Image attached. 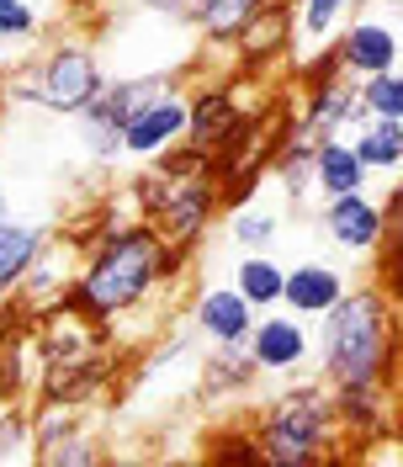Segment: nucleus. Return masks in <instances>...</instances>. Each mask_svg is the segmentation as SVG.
Here are the masks:
<instances>
[{
	"label": "nucleus",
	"mask_w": 403,
	"mask_h": 467,
	"mask_svg": "<svg viewBox=\"0 0 403 467\" xmlns=\"http://www.w3.org/2000/svg\"><path fill=\"white\" fill-rule=\"evenodd\" d=\"M175 244L160 239L154 223H128V229H107L90 250L80 282L69 287V308H80L86 319L107 324L128 308H139L149 297V287H160L175 271Z\"/></svg>",
	"instance_id": "f257e3e1"
},
{
	"label": "nucleus",
	"mask_w": 403,
	"mask_h": 467,
	"mask_svg": "<svg viewBox=\"0 0 403 467\" xmlns=\"http://www.w3.org/2000/svg\"><path fill=\"white\" fill-rule=\"evenodd\" d=\"M324 382L340 388H372L393 382L398 372V346H393V292L388 287H361L340 292L324 314Z\"/></svg>",
	"instance_id": "f03ea898"
},
{
	"label": "nucleus",
	"mask_w": 403,
	"mask_h": 467,
	"mask_svg": "<svg viewBox=\"0 0 403 467\" xmlns=\"http://www.w3.org/2000/svg\"><path fill=\"white\" fill-rule=\"evenodd\" d=\"M260 446V462L276 467H314L329 451V441L340 436L335 431V404L318 382H303V388H287L276 404L260 414V431H250Z\"/></svg>",
	"instance_id": "7ed1b4c3"
},
{
	"label": "nucleus",
	"mask_w": 403,
	"mask_h": 467,
	"mask_svg": "<svg viewBox=\"0 0 403 467\" xmlns=\"http://www.w3.org/2000/svg\"><path fill=\"white\" fill-rule=\"evenodd\" d=\"M96 90H101V58L90 54L86 43H58L27 80H16V101H32V107L75 117L90 107Z\"/></svg>",
	"instance_id": "20e7f679"
},
{
	"label": "nucleus",
	"mask_w": 403,
	"mask_h": 467,
	"mask_svg": "<svg viewBox=\"0 0 403 467\" xmlns=\"http://www.w3.org/2000/svg\"><path fill=\"white\" fill-rule=\"evenodd\" d=\"M388 229H393V202H377L367 192H340L324 207V234L340 250H356V255L377 250L388 239Z\"/></svg>",
	"instance_id": "39448f33"
},
{
	"label": "nucleus",
	"mask_w": 403,
	"mask_h": 467,
	"mask_svg": "<svg viewBox=\"0 0 403 467\" xmlns=\"http://www.w3.org/2000/svg\"><path fill=\"white\" fill-rule=\"evenodd\" d=\"M361 101H356V86H350L346 75L335 69V75H318L308 80V101H303V112L292 117L297 122V133L303 139H335V133H346L350 122H361Z\"/></svg>",
	"instance_id": "423d86ee"
},
{
	"label": "nucleus",
	"mask_w": 403,
	"mask_h": 467,
	"mask_svg": "<svg viewBox=\"0 0 403 467\" xmlns=\"http://www.w3.org/2000/svg\"><path fill=\"white\" fill-rule=\"evenodd\" d=\"M335 54H340V69L356 75V80L388 75V69H398V32L382 16H361V22L346 27V37L335 43Z\"/></svg>",
	"instance_id": "0eeeda50"
},
{
	"label": "nucleus",
	"mask_w": 403,
	"mask_h": 467,
	"mask_svg": "<svg viewBox=\"0 0 403 467\" xmlns=\"http://www.w3.org/2000/svg\"><path fill=\"white\" fill-rule=\"evenodd\" d=\"M308 329L297 314H271V319H255L250 335H244V350L255 356L260 372H297L308 361Z\"/></svg>",
	"instance_id": "6e6552de"
},
{
	"label": "nucleus",
	"mask_w": 403,
	"mask_h": 467,
	"mask_svg": "<svg viewBox=\"0 0 403 467\" xmlns=\"http://www.w3.org/2000/svg\"><path fill=\"white\" fill-rule=\"evenodd\" d=\"M181 133H186V96L165 90L160 101H149L144 112H133L122 122V154H139V160L165 154Z\"/></svg>",
	"instance_id": "1a4fd4ad"
},
{
	"label": "nucleus",
	"mask_w": 403,
	"mask_h": 467,
	"mask_svg": "<svg viewBox=\"0 0 403 467\" xmlns=\"http://www.w3.org/2000/svg\"><path fill=\"white\" fill-rule=\"evenodd\" d=\"M340 292H346V271L329 261H303L282 271V308L297 319H318Z\"/></svg>",
	"instance_id": "9d476101"
},
{
	"label": "nucleus",
	"mask_w": 403,
	"mask_h": 467,
	"mask_svg": "<svg viewBox=\"0 0 403 467\" xmlns=\"http://www.w3.org/2000/svg\"><path fill=\"white\" fill-rule=\"evenodd\" d=\"M165 90H175L170 75H139V80H117V86H101L90 96L86 112H75L80 122H107V128H122L133 112H144L149 101H160Z\"/></svg>",
	"instance_id": "9b49d317"
},
{
	"label": "nucleus",
	"mask_w": 403,
	"mask_h": 467,
	"mask_svg": "<svg viewBox=\"0 0 403 467\" xmlns=\"http://www.w3.org/2000/svg\"><path fill=\"white\" fill-rule=\"evenodd\" d=\"M250 324H255V308L239 297V287H207L197 297V329L202 335H212L218 346H244V335H250Z\"/></svg>",
	"instance_id": "f8f14e48"
},
{
	"label": "nucleus",
	"mask_w": 403,
	"mask_h": 467,
	"mask_svg": "<svg viewBox=\"0 0 403 467\" xmlns=\"http://www.w3.org/2000/svg\"><path fill=\"white\" fill-rule=\"evenodd\" d=\"M233 117H239V101H233L229 86H207L197 96H186V144H197L202 154H212V144L223 139L233 128Z\"/></svg>",
	"instance_id": "ddd939ff"
},
{
	"label": "nucleus",
	"mask_w": 403,
	"mask_h": 467,
	"mask_svg": "<svg viewBox=\"0 0 403 467\" xmlns=\"http://www.w3.org/2000/svg\"><path fill=\"white\" fill-rule=\"evenodd\" d=\"M367 165H361V154L350 149L346 133H335V139H318L314 144V186L324 197H340V192H367Z\"/></svg>",
	"instance_id": "4468645a"
},
{
	"label": "nucleus",
	"mask_w": 403,
	"mask_h": 467,
	"mask_svg": "<svg viewBox=\"0 0 403 467\" xmlns=\"http://www.w3.org/2000/svg\"><path fill=\"white\" fill-rule=\"evenodd\" d=\"M350 149L361 154V165L367 171H398L403 165V117H361V122H350Z\"/></svg>",
	"instance_id": "2eb2a0df"
},
{
	"label": "nucleus",
	"mask_w": 403,
	"mask_h": 467,
	"mask_svg": "<svg viewBox=\"0 0 403 467\" xmlns=\"http://www.w3.org/2000/svg\"><path fill=\"white\" fill-rule=\"evenodd\" d=\"M260 378L255 356L244 346H218L207 356V367H202V393L207 399H229V393H250Z\"/></svg>",
	"instance_id": "dca6fc26"
},
{
	"label": "nucleus",
	"mask_w": 403,
	"mask_h": 467,
	"mask_svg": "<svg viewBox=\"0 0 403 467\" xmlns=\"http://www.w3.org/2000/svg\"><path fill=\"white\" fill-rule=\"evenodd\" d=\"M43 255V234L32 223H0V292L22 287V276L32 271V261Z\"/></svg>",
	"instance_id": "f3484780"
},
{
	"label": "nucleus",
	"mask_w": 403,
	"mask_h": 467,
	"mask_svg": "<svg viewBox=\"0 0 403 467\" xmlns=\"http://www.w3.org/2000/svg\"><path fill=\"white\" fill-rule=\"evenodd\" d=\"M233 287L239 297L250 303V308H276L282 303V261H271V255H244V261L233 265Z\"/></svg>",
	"instance_id": "a211bd4d"
},
{
	"label": "nucleus",
	"mask_w": 403,
	"mask_h": 467,
	"mask_svg": "<svg viewBox=\"0 0 403 467\" xmlns=\"http://www.w3.org/2000/svg\"><path fill=\"white\" fill-rule=\"evenodd\" d=\"M260 5H265V0H212L197 22H202V32H207L212 43H229V37H239V32H244V22L255 16Z\"/></svg>",
	"instance_id": "6ab92c4d"
},
{
	"label": "nucleus",
	"mask_w": 403,
	"mask_h": 467,
	"mask_svg": "<svg viewBox=\"0 0 403 467\" xmlns=\"http://www.w3.org/2000/svg\"><path fill=\"white\" fill-rule=\"evenodd\" d=\"M356 101L367 117H403V80L388 69V75H367L356 86Z\"/></svg>",
	"instance_id": "aec40b11"
},
{
	"label": "nucleus",
	"mask_w": 403,
	"mask_h": 467,
	"mask_svg": "<svg viewBox=\"0 0 403 467\" xmlns=\"http://www.w3.org/2000/svg\"><path fill=\"white\" fill-rule=\"evenodd\" d=\"M229 234H233V244H244V250H260V244H271V239L282 234V218H276V213H260V207L244 202L239 213H233Z\"/></svg>",
	"instance_id": "412c9836"
},
{
	"label": "nucleus",
	"mask_w": 403,
	"mask_h": 467,
	"mask_svg": "<svg viewBox=\"0 0 403 467\" xmlns=\"http://www.w3.org/2000/svg\"><path fill=\"white\" fill-rule=\"evenodd\" d=\"M350 0H303L297 5V27H303V37H314V43H324L329 32L346 22Z\"/></svg>",
	"instance_id": "4be33fe9"
},
{
	"label": "nucleus",
	"mask_w": 403,
	"mask_h": 467,
	"mask_svg": "<svg viewBox=\"0 0 403 467\" xmlns=\"http://www.w3.org/2000/svg\"><path fill=\"white\" fill-rule=\"evenodd\" d=\"M27 441H32V420L22 409H5V414H0V462H5V457L22 462V457H27Z\"/></svg>",
	"instance_id": "5701e85b"
},
{
	"label": "nucleus",
	"mask_w": 403,
	"mask_h": 467,
	"mask_svg": "<svg viewBox=\"0 0 403 467\" xmlns=\"http://www.w3.org/2000/svg\"><path fill=\"white\" fill-rule=\"evenodd\" d=\"M37 27L43 22H37V11H32L27 0H0V43H22Z\"/></svg>",
	"instance_id": "b1692460"
},
{
	"label": "nucleus",
	"mask_w": 403,
	"mask_h": 467,
	"mask_svg": "<svg viewBox=\"0 0 403 467\" xmlns=\"http://www.w3.org/2000/svg\"><path fill=\"white\" fill-rule=\"evenodd\" d=\"M139 5H144V11H154V16H191V22H197L212 0H139Z\"/></svg>",
	"instance_id": "393cba45"
},
{
	"label": "nucleus",
	"mask_w": 403,
	"mask_h": 467,
	"mask_svg": "<svg viewBox=\"0 0 403 467\" xmlns=\"http://www.w3.org/2000/svg\"><path fill=\"white\" fill-rule=\"evenodd\" d=\"M212 457H218V462H260V446H255V436L250 441L233 436V441H223V446H212Z\"/></svg>",
	"instance_id": "a878e982"
},
{
	"label": "nucleus",
	"mask_w": 403,
	"mask_h": 467,
	"mask_svg": "<svg viewBox=\"0 0 403 467\" xmlns=\"http://www.w3.org/2000/svg\"><path fill=\"white\" fill-rule=\"evenodd\" d=\"M377 5H382V11H398L403 0H377Z\"/></svg>",
	"instance_id": "bb28decb"
},
{
	"label": "nucleus",
	"mask_w": 403,
	"mask_h": 467,
	"mask_svg": "<svg viewBox=\"0 0 403 467\" xmlns=\"http://www.w3.org/2000/svg\"><path fill=\"white\" fill-rule=\"evenodd\" d=\"M5 218H11V213H5V197H0V223H5Z\"/></svg>",
	"instance_id": "cd10ccee"
}]
</instances>
